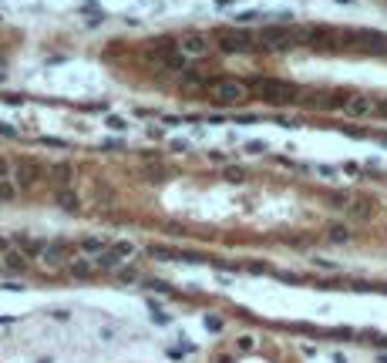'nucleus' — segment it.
<instances>
[{
    "instance_id": "nucleus-1",
    "label": "nucleus",
    "mask_w": 387,
    "mask_h": 363,
    "mask_svg": "<svg viewBox=\"0 0 387 363\" xmlns=\"http://www.w3.org/2000/svg\"><path fill=\"white\" fill-rule=\"evenodd\" d=\"M206 91H209V98H212L215 104H222V108H229V104H243L246 95H249V88H246L243 81H236V77H212Z\"/></svg>"
},
{
    "instance_id": "nucleus-2",
    "label": "nucleus",
    "mask_w": 387,
    "mask_h": 363,
    "mask_svg": "<svg viewBox=\"0 0 387 363\" xmlns=\"http://www.w3.org/2000/svg\"><path fill=\"white\" fill-rule=\"evenodd\" d=\"M252 88L266 98V101H273V104H290V101H296V88H293L290 81H280V77H252Z\"/></svg>"
},
{
    "instance_id": "nucleus-3",
    "label": "nucleus",
    "mask_w": 387,
    "mask_h": 363,
    "mask_svg": "<svg viewBox=\"0 0 387 363\" xmlns=\"http://www.w3.org/2000/svg\"><path fill=\"white\" fill-rule=\"evenodd\" d=\"M215 44H219V51H226V54L256 51V34L246 31V27H222V31L215 34Z\"/></svg>"
},
{
    "instance_id": "nucleus-4",
    "label": "nucleus",
    "mask_w": 387,
    "mask_h": 363,
    "mask_svg": "<svg viewBox=\"0 0 387 363\" xmlns=\"http://www.w3.org/2000/svg\"><path fill=\"white\" fill-rule=\"evenodd\" d=\"M175 44H178V51L185 58H202V54L212 51V37L206 31H182V37L175 40Z\"/></svg>"
},
{
    "instance_id": "nucleus-5",
    "label": "nucleus",
    "mask_w": 387,
    "mask_h": 363,
    "mask_svg": "<svg viewBox=\"0 0 387 363\" xmlns=\"http://www.w3.org/2000/svg\"><path fill=\"white\" fill-rule=\"evenodd\" d=\"M10 178L17 182L20 189H31V185H37L40 178H44V168H40L37 162H31V158H20L17 165L10 168Z\"/></svg>"
},
{
    "instance_id": "nucleus-6",
    "label": "nucleus",
    "mask_w": 387,
    "mask_h": 363,
    "mask_svg": "<svg viewBox=\"0 0 387 363\" xmlns=\"http://www.w3.org/2000/svg\"><path fill=\"white\" fill-rule=\"evenodd\" d=\"M374 111H377V104L370 98H347V104H344V115H350V118H367Z\"/></svg>"
},
{
    "instance_id": "nucleus-7",
    "label": "nucleus",
    "mask_w": 387,
    "mask_h": 363,
    "mask_svg": "<svg viewBox=\"0 0 387 363\" xmlns=\"http://www.w3.org/2000/svg\"><path fill=\"white\" fill-rule=\"evenodd\" d=\"M47 175L58 182V189H71V185H74V168H71L68 162H54V165L47 168Z\"/></svg>"
},
{
    "instance_id": "nucleus-8",
    "label": "nucleus",
    "mask_w": 387,
    "mask_h": 363,
    "mask_svg": "<svg viewBox=\"0 0 387 363\" xmlns=\"http://www.w3.org/2000/svg\"><path fill=\"white\" fill-rule=\"evenodd\" d=\"M40 259H44L47 266H54V263H68V259H71V246H64V242H51V246H44Z\"/></svg>"
},
{
    "instance_id": "nucleus-9",
    "label": "nucleus",
    "mask_w": 387,
    "mask_h": 363,
    "mask_svg": "<svg viewBox=\"0 0 387 363\" xmlns=\"http://www.w3.org/2000/svg\"><path fill=\"white\" fill-rule=\"evenodd\" d=\"M77 249H81V252H84V256H101V252H108V249H111V242H108V239H101V235H84V239H81V242H77Z\"/></svg>"
},
{
    "instance_id": "nucleus-10",
    "label": "nucleus",
    "mask_w": 387,
    "mask_h": 363,
    "mask_svg": "<svg viewBox=\"0 0 387 363\" xmlns=\"http://www.w3.org/2000/svg\"><path fill=\"white\" fill-rule=\"evenodd\" d=\"M68 269H71L74 276H91L98 266H95V259H88V256H71V259H68Z\"/></svg>"
},
{
    "instance_id": "nucleus-11",
    "label": "nucleus",
    "mask_w": 387,
    "mask_h": 363,
    "mask_svg": "<svg viewBox=\"0 0 387 363\" xmlns=\"http://www.w3.org/2000/svg\"><path fill=\"white\" fill-rule=\"evenodd\" d=\"M54 202H58L61 209H68V212L81 209V198L74 195V189H58V192H54Z\"/></svg>"
},
{
    "instance_id": "nucleus-12",
    "label": "nucleus",
    "mask_w": 387,
    "mask_h": 363,
    "mask_svg": "<svg viewBox=\"0 0 387 363\" xmlns=\"http://www.w3.org/2000/svg\"><path fill=\"white\" fill-rule=\"evenodd\" d=\"M44 246H47V242H40V239H34V235H20L17 239V252H24V256H40Z\"/></svg>"
},
{
    "instance_id": "nucleus-13",
    "label": "nucleus",
    "mask_w": 387,
    "mask_h": 363,
    "mask_svg": "<svg viewBox=\"0 0 387 363\" xmlns=\"http://www.w3.org/2000/svg\"><path fill=\"white\" fill-rule=\"evenodd\" d=\"M17 192H20V185L14 178H0V202H14Z\"/></svg>"
},
{
    "instance_id": "nucleus-14",
    "label": "nucleus",
    "mask_w": 387,
    "mask_h": 363,
    "mask_svg": "<svg viewBox=\"0 0 387 363\" xmlns=\"http://www.w3.org/2000/svg\"><path fill=\"white\" fill-rule=\"evenodd\" d=\"M182 88H209V77H202L199 71H182Z\"/></svg>"
},
{
    "instance_id": "nucleus-15",
    "label": "nucleus",
    "mask_w": 387,
    "mask_h": 363,
    "mask_svg": "<svg viewBox=\"0 0 387 363\" xmlns=\"http://www.w3.org/2000/svg\"><path fill=\"white\" fill-rule=\"evenodd\" d=\"M152 259H182V249H169V246H148Z\"/></svg>"
},
{
    "instance_id": "nucleus-16",
    "label": "nucleus",
    "mask_w": 387,
    "mask_h": 363,
    "mask_svg": "<svg viewBox=\"0 0 387 363\" xmlns=\"http://www.w3.org/2000/svg\"><path fill=\"white\" fill-rule=\"evenodd\" d=\"M118 263H121V256H118L115 249H108V252H101L95 259V266L98 269H118Z\"/></svg>"
},
{
    "instance_id": "nucleus-17",
    "label": "nucleus",
    "mask_w": 387,
    "mask_h": 363,
    "mask_svg": "<svg viewBox=\"0 0 387 363\" xmlns=\"http://www.w3.org/2000/svg\"><path fill=\"white\" fill-rule=\"evenodd\" d=\"M24 266H27V256L17 252V249H10V252H7V269H10V272H20Z\"/></svg>"
},
{
    "instance_id": "nucleus-18",
    "label": "nucleus",
    "mask_w": 387,
    "mask_h": 363,
    "mask_svg": "<svg viewBox=\"0 0 387 363\" xmlns=\"http://www.w3.org/2000/svg\"><path fill=\"white\" fill-rule=\"evenodd\" d=\"M327 235H330V242H344L350 235V229L347 226H327Z\"/></svg>"
},
{
    "instance_id": "nucleus-19",
    "label": "nucleus",
    "mask_w": 387,
    "mask_h": 363,
    "mask_svg": "<svg viewBox=\"0 0 387 363\" xmlns=\"http://www.w3.org/2000/svg\"><path fill=\"white\" fill-rule=\"evenodd\" d=\"M263 17H266L263 10H243V14H236V20H239V27H243V24H249V20H263Z\"/></svg>"
},
{
    "instance_id": "nucleus-20",
    "label": "nucleus",
    "mask_w": 387,
    "mask_h": 363,
    "mask_svg": "<svg viewBox=\"0 0 387 363\" xmlns=\"http://www.w3.org/2000/svg\"><path fill=\"white\" fill-rule=\"evenodd\" d=\"M111 249H115L121 259H125V256H135V246H132V242H111Z\"/></svg>"
},
{
    "instance_id": "nucleus-21",
    "label": "nucleus",
    "mask_w": 387,
    "mask_h": 363,
    "mask_svg": "<svg viewBox=\"0 0 387 363\" xmlns=\"http://www.w3.org/2000/svg\"><path fill=\"white\" fill-rule=\"evenodd\" d=\"M226 178H229V182H243V178H246V172H243V168H236V165H229V168H226Z\"/></svg>"
},
{
    "instance_id": "nucleus-22",
    "label": "nucleus",
    "mask_w": 387,
    "mask_h": 363,
    "mask_svg": "<svg viewBox=\"0 0 387 363\" xmlns=\"http://www.w3.org/2000/svg\"><path fill=\"white\" fill-rule=\"evenodd\" d=\"M108 128H111V132H125V128H128V125H125V121H121V118H108Z\"/></svg>"
},
{
    "instance_id": "nucleus-23",
    "label": "nucleus",
    "mask_w": 387,
    "mask_h": 363,
    "mask_svg": "<svg viewBox=\"0 0 387 363\" xmlns=\"http://www.w3.org/2000/svg\"><path fill=\"white\" fill-rule=\"evenodd\" d=\"M236 346H239V350H252V336H239Z\"/></svg>"
},
{
    "instance_id": "nucleus-24",
    "label": "nucleus",
    "mask_w": 387,
    "mask_h": 363,
    "mask_svg": "<svg viewBox=\"0 0 387 363\" xmlns=\"http://www.w3.org/2000/svg\"><path fill=\"white\" fill-rule=\"evenodd\" d=\"M118 276H121V279H128V283H135V279H138V272H132V269H118Z\"/></svg>"
},
{
    "instance_id": "nucleus-25",
    "label": "nucleus",
    "mask_w": 387,
    "mask_h": 363,
    "mask_svg": "<svg viewBox=\"0 0 387 363\" xmlns=\"http://www.w3.org/2000/svg\"><path fill=\"white\" fill-rule=\"evenodd\" d=\"M10 168H14V165H7V162L0 158V178H10Z\"/></svg>"
},
{
    "instance_id": "nucleus-26",
    "label": "nucleus",
    "mask_w": 387,
    "mask_h": 363,
    "mask_svg": "<svg viewBox=\"0 0 387 363\" xmlns=\"http://www.w3.org/2000/svg\"><path fill=\"white\" fill-rule=\"evenodd\" d=\"M219 326H222V323H219L215 316H206V330H219Z\"/></svg>"
},
{
    "instance_id": "nucleus-27",
    "label": "nucleus",
    "mask_w": 387,
    "mask_h": 363,
    "mask_svg": "<svg viewBox=\"0 0 387 363\" xmlns=\"http://www.w3.org/2000/svg\"><path fill=\"white\" fill-rule=\"evenodd\" d=\"M0 134H3V138H14V134H17V132H14L10 125H0Z\"/></svg>"
},
{
    "instance_id": "nucleus-28",
    "label": "nucleus",
    "mask_w": 387,
    "mask_h": 363,
    "mask_svg": "<svg viewBox=\"0 0 387 363\" xmlns=\"http://www.w3.org/2000/svg\"><path fill=\"white\" fill-rule=\"evenodd\" d=\"M0 252H10V239L7 235H0Z\"/></svg>"
},
{
    "instance_id": "nucleus-29",
    "label": "nucleus",
    "mask_w": 387,
    "mask_h": 363,
    "mask_svg": "<svg viewBox=\"0 0 387 363\" xmlns=\"http://www.w3.org/2000/svg\"><path fill=\"white\" fill-rule=\"evenodd\" d=\"M0 272H3V266H0Z\"/></svg>"
}]
</instances>
